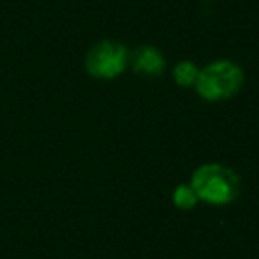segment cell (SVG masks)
Wrapping results in <instances>:
<instances>
[{
    "instance_id": "277c9868",
    "label": "cell",
    "mask_w": 259,
    "mask_h": 259,
    "mask_svg": "<svg viewBox=\"0 0 259 259\" xmlns=\"http://www.w3.org/2000/svg\"><path fill=\"white\" fill-rule=\"evenodd\" d=\"M134 71L144 75H160L164 71V57L154 47H142L134 55Z\"/></svg>"
},
{
    "instance_id": "6da1fadb",
    "label": "cell",
    "mask_w": 259,
    "mask_h": 259,
    "mask_svg": "<svg viewBox=\"0 0 259 259\" xmlns=\"http://www.w3.org/2000/svg\"><path fill=\"white\" fill-rule=\"evenodd\" d=\"M190 186L198 200L208 204H229L239 194V176L221 164H204L194 170Z\"/></svg>"
},
{
    "instance_id": "3957f363",
    "label": "cell",
    "mask_w": 259,
    "mask_h": 259,
    "mask_svg": "<svg viewBox=\"0 0 259 259\" xmlns=\"http://www.w3.org/2000/svg\"><path fill=\"white\" fill-rule=\"evenodd\" d=\"M127 65V51L115 40H101L89 49L85 57V69L97 79H113Z\"/></svg>"
},
{
    "instance_id": "5b68a950",
    "label": "cell",
    "mask_w": 259,
    "mask_h": 259,
    "mask_svg": "<svg viewBox=\"0 0 259 259\" xmlns=\"http://www.w3.org/2000/svg\"><path fill=\"white\" fill-rule=\"evenodd\" d=\"M198 71L200 69H196V65L192 61H182V63H178L174 67V79H176V83L180 87H190V85L196 83Z\"/></svg>"
},
{
    "instance_id": "8992f818",
    "label": "cell",
    "mask_w": 259,
    "mask_h": 259,
    "mask_svg": "<svg viewBox=\"0 0 259 259\" xmlns=\"http://www.w3.org/2000/svg\"><path fill=\"white\" fill-rule=\"evenodd\" d=\"M172 200H174V204L178 208L190 210L198 202V196H196V192H194V188L190 184H180V186H176V190L172 194Z\"/></svg>"
},
{
    "instance_id": "7a4b0ae2",
    "label": "cell",
    "mask_w": 259,
    "mask_h": 259,
    "mask_svg": "<svg viewBox=\"0 0 259 259\" xmlns=\"http://www.w3.org/2000/svg\"><path fill=\"white\" fill-rule=\"evenodd\" d=\"M243 85V71L231 61H214L198 71L196 91L206 101H219L233 97Z\"/></svg>"
}]
</instances>
